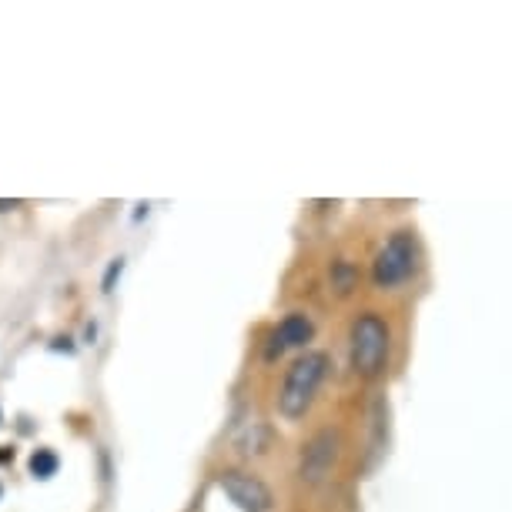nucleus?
<instances>
[{"label": "nucleus", "instance_id": "nucleus-1", "mask_svg": "<svg viewBox=\"0 0 512 512\" xmlns=\"http://www.w3.org/2000/svg\"><path fill=\"white\" fill-rule=\"evenodd\" d=\"M328 375V355L325 352H305L302 359L292 362V369L285 372V382L278 389V412L288 422L305 419V412L312 409L318 385Z\"/></svg>", "mask_w": 512, "mask_h": 512}, {"label": "nucleus", "instance_id": "nucleus-2", "mask_svg": "<svg viewBox=\"0 0 512 512\" xmlns=\"http://www.w3.org/2000/svg\"><path fill=\"white\" fill-rule=\"evenodd\" d=\"M389 349L392 332L382 315L365 312L355 318L349 328V362L355 372L365 375V379H375L385 369V362H389Z\"/></svg>", "mask_w": 512, "mask_h": 512}, {"label": "nucleus", "instance_id": "nucleus-3", "mask_svg": "<svg viewBox=\"0 0 512 512\" xmlns=\"http://www.w3.org/2000/svg\"><path fill=\"white\" fill-rule=\"evenodd\" d=\"M415 268H419V241L412 231H395L375 255L372 278L379 288H399L415 275Z\"/></svg>", "mask_w": 512, "mask_h": 512}, {"label": "nucleus", "instance_id": "nucleus-4", "mask_svg": "<svg viewBox=\"0 0 512 512\" xmlns=\"http://www.w3.org/2000/svg\"><path fill=\"white\" fill-rule=\"evenodd\" d=\"M218 486L225 489V496L235 502L241 512H272V506H275L272 489H268L258 476H251V472L225 469L218 476Z\"/></svg>", "mask_w": 512, "mask_h": 512}, {"label": "nucleus", "instance_id": "nucleus-5", "mask_svg": "<svg viewBox=\"0 0 512 512\" xmlns=\"http://www.w3.org/2000/svg\"><path fill=\"white\" fill-rule=\"evenodd\" d=\"M338 459V436L335 432H318V436L308 442L305 456H302V479L318 482L332 472Z\"/></svg>", "mask_w": 512, "mask_h": 512}, {"label": "nucleus", "instance_id": "nucleus-6", "mask_svg": "<svg viewBox=\"0 0 512 512\" xmlns=\"http://www.w3.org/2000/svg\"><path fill=\"white\" fill-rule=\"evenodd\" d=\"M315 338V325L312 318L302 315V312H292L285 318L282 325L275 328V352H285V349H302Z\"/></svg>", "mask_w": 512, "mask_h": 512}, {"label": "nucleus", "instance_id": "nucleus-7", "mask_svg": "<svg viewBox=\"0 0 512 512\" xmlns=\"http://www.w3.org/2000/svg\"><path fill=\"white\" fill-rule=\"evenodd\" d=\"M57 466H61V459H57V452L54 449H37L31 462H27V469H31V476L34 479H51Z\"/></svg>", "mask_w": 512, "mask_h": 512}, {"label": "nucleus", "instance_id": "nucleus-8", "mask_svg": "<svg viewBox=\"0 0 512 512\" xmlns=\"http://www.w3.org/2000/svg\"><path fill=\"white\" fill-rule=\"evenodd\" d=\"M335 275H338V288H342V292H349V288H352V268L345 265V262H338Z\"/></svg>", "mask_w": 512, "mask_h": 512}]
</instances>
